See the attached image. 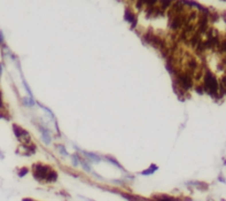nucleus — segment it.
Returning <instances> with one entry per match:
<instances>
[{
	"instance_id": "obj_19",
	"label": "nucleus",
	"mask_w": 226,
	"mask_h": 201,
	"mask_svg": "<svg viewBox=\"0 0 226 201\" xmlns=\"http://www.w3.org/2000/svg\"><path fill=\"white\" fill-rule=\"evenodd\" d=\"M217 48L219 49V51H221V52H224V51L226 50V41H225V40H223V41H222V43L219 44Z\"/></svg>"
},
{
	"instance_id": "obj_22",
	"label": "nucleus",
	"mask_w": 226,
	"mask_h": 201,
	"mask_svg": "<svg viewBox=\"0 0 226 201\" xmlns=\"http://www.w3.org/2000/svg\"><path fill=\"white\" fill-rule=\"evenodd\" d=\"M5 42V38H3V33H2V31H0V45H2Z\"/></svg>"
},
{
	"instance_id": "obj_1",
	"label": "nucleus",
	"mask_w": 226,
	"mask_h": 201,
	"mask_svg": "<svg viewBox=\"0 0 226 201\" xmlns=\"http://www.w3.org/2000/svg\"><path fill=\"white\" fill-rule=\"evenodd\" d=\"M205 91L210 95L212 96H215L216 93H217V90H219V82L216 78L213 75L212 73L210 71H207L206 75H205V81H204V86H203Z\"/></svg>"
},
{
	"instance_id": "obj_2",
	"label": "nucleus",
	"mask_w": 226,
	"mask_h": 201,
	"mask_svg": "<svg viewBox=\"0 0 226 201\" xmlns=\"http://www.w3.org/2000/svg\"><path fill=\"white\" fill-rule=\"evenodd\" d=\"M52 169H51V167H49V166H44L42 164H36V165L33 166V177L38 181L45 180L48 173Z\"/></svg>"
},
{
	"instance_id": "obj_26",
	"label": "nucleus",
	"mask_w": 226,
	"mask_h": 201,
	"mask_svg": "<svg viewBox=\"0 0 226 201\" xmlns=\"http://www.w3.org/2000/svg\"><path fill=\"white\" fill-rule=\"evenodd\" d=\"M3 106V103H2V94H1V91H0V108Z\"/></svg>"
},
{
	"instance_id": "obj_12",
	"label": "nucleus",
	"mask_w": 226,
	"mask_h": 201,
	"mask_svg": "<svg viewBox=\"0 0 226 201\" xmlns=\"http://www.w3.org/2000/svg\"><path fill=\"white\" fill-rule=\"evenodd\" d=\"M200 42V33H195L194 36H192V39H191V44L193 45V47H195L198 43Z\"/></svg>"
},
{
	"instance_id": "obj_8",
	"label": "nucleus",
	"mask_w": 226,
	"mask_h": 201,
	"mask_svg": "<svg viewBox=\"0 0 226 201\" xmlns=\"http://www.w3.org/2000/svg\"><path fill=\"white\" fill-rule=\"evenodd\" d=\"M57 173L54 170H51V171L48 173V176H46V178L45 180L48 181V182H54V181H57Z\"/></svg>"
},
{
	"instance_id": "obj_13",
	"label": "nucleus",
	"mask_w": 226,
	"mask_h": 201,
	"mask_svg": "<svg viewBox=\"0 0 226 201\" xmlns=\"http://www.w3.org/2000/svg\"><path fill=\"white\" fill-rule=\"evenodd\" d=\"M22 79V82H23V86L26 87V90H27V92H28L29 94V97H31V98H33V94H32V92H31V90H30V87H29V85L27 84V82H26V80H24V78L23 76H21Z\"/></svg>"
},
{
	"instance_id": "obj_29",
	"label": "nucleus",
	"mask_w": 226,
	"mask_h": 201,
	"mask_svg": "<svg viewBox=\"0 0 226 201\" xmlns=\"http://www.w3.org/2000/svg\"><path fill=\"white\" fill-rule=\"evenodd\" d=\"M0 158L3 159V155H2V151H0Z\"/></svg>"
},
{
	"instance_id": "obj_23",
	"label": "nucleus",
	"mask_w": 226,
	"mask_h": 201,
	"mask_svg": "<svg viewBox=\"0 0 226 201\" xmlns=\"http://www.w3.org/2000/svg\"><path fill=\"white\" fill-rule=\"evenodd\" d=\"M216 20H219V16H217V13H214L212 16V19H211V21L212 22H215Z\"/></svg>"
},
{
	"instance_id": "obj_15",
	"label": "nucleus",
	"mask_w": 226,
	"mask_h": 201,
	"mask_svg": "<svg viewBox=\"0 0 226 201\" xmlns=\"http://www.w3.org/2000/svg\"><path fill=\"white\" fill-rule=\"evenodd\" d=\"M57 149L61 152V155H62V156H67V155H69V154H67V150L65 149V147H64L63 145H57Z\"/></svg>"
},
{
	"instance_id": "obj_4",
	"label": "nucleus",
	"mask_w": 226,
	"mask_h": 201,
	"mask_svg": "<svg viewBox=\"0 0 226 201\" xmlns=\"http://www.w3.org/2000/svg\"><path fill=\"white\" fill-rule=\"evenodd\" d=\"M40 130L42 132V140L43 143L45 144V145H50L51 143V137H50V133L46 130V129H44L43 127H40Z\"/></svg>"
},
{
	"instance_id": "obj_27",
	"label": "nucleus",
	"mask_w": 226,
	"mask_h": 201,
	"mask_svg": "<svg viewBox=\"0 0 226 201\" xmlns=\"http://www.w3.org/2000/svg\"><path fill=\"white\" fill-rule=\"evenodd\" d=\"M2 70H3V65H2V63H0V78L2 75Z\"/></svg>"
},
{
	"instance_id": "obj_16",
	"label": "nucleus",
	"mask_w": 226,
	"mask_h": 201,
	"mask_svg": "<svg viewBox=\"0 0 226 201\" xmlns=\"http://www.w3.org/2000/svg\"><path fill=\"white\" fill-rule=\"evenodd\" d=\"M38 104H39V106H40L41 108H43V109H44V111H45L48 114H50V116H51V117H53V118H54V114H53V112H52L50 108H48L46 106H44V105H42L41 103H38Z\"/></svg>"
},
{
	"instance_id": "obj_20",
	"label": "nucleus",
	"mask_w": 226,
	"mask_h": 201,
	"mask_svg": "<svg viewBox=\"0 0 226 201\" xmlns=\"http://www.w3.org/2000/svg\"><path fill=\"white\" fill-rule=\"evenodd\" d=\"M143 3H146V6L147 7H153L155 3H157V1L155 0H151V1H143Z\"/></svg>"
},
{
	"instance_id": "obj_10",
	"label": "nucleus",
	"mask_w": 226,
	"mask_h": 201,
	"mask_svg": "<svg viewBox=\"0 0 226 201\" xmlns=\"http://www.w3.org/2000/svg\"><path fill=\"white\" fill-rule=\"evenodd\" d=\"M22 100H23V104H24V105H27V106H33V105L36 104L34 100H33V98H31V97H24Z\"/></svg>"
},
{
	"instance_id": "obj_17",
	"label": "nucleus",
	"mask_w": 226,
	"mask_h": 201,
	"mask_svg": "<svg viewBox=\"0 0 226 201\" xmlns=\"http://www.w3.org/2000/svg\"><path fill=\"white\" fill-rule=\"evenodd\" d=\"M72 164L74 166H77L78 164H79V158H78L77 154L72 155Z\"/></svg>"
},
{
	"instance_id": "obj_11",
	"label": "nucleus",
	"mask_w": 226,
	"mask_h": 201,
	"mask_svg": "<svg viewBox=\"0 0 226 201\" xmlns=\"http://www.w3.org/2000/svg\"><path fill=\"white\" fill-rule=\"evenodd\" d=\"M152 36H153V33H152V31L151 30H149L148 32L143 36V40L146 41L147 43H151V40H152Z\"/></svg>"
},
{
	"instance_id": "obj_5",
	"label": "nucleus",
	"mask_w": 226,
	"mask_h": 201,
	"mask_svg": "<svg viewBox=\"0 0 226 201\" xmlns=\"http://www.w3.org/2000/svg\"><path fill=\"white\" fill-rule=\"evenodd\" d=\"M157 170H158V166L155 165V164H151L148 169H146V170L141 171V175L142 176H149V175H152V173L155 172Z\"/></svg>"
},
{
	"instance_id": "obj_6",
	"label": "nucleus",
	"mask_w": 226,
	"mask_h": 201,
	"mask_svg": "<svg viewBox=\"0 0 226 201\" xmlns=\"http://www.w3.org/2000/svg\"><path fill=\"white\" fill-rule=\"evenodd\" d=\"M124 19L126 20L127 22H133L136 19V17L134 16V13H133V11L130 10V9H126L125 10V16H124Z\"/></svg>"
},
{
	"instance_id": "obj_3",
	"label": "nucleus",
	"mask_w": 226,
	"mask_h": 201,
	"mask_svg": "<svg viewBox=\"0 0 226 201\" xmlns=\"http://www.w3.org/2000/svg\"><path fill=\"white\" fill-rule=\"evenodd\" d=\"M12 129H13V133L15 137L21 142L23 143V145H27V144H30L31 143V138H30V135H29V133L27 130H24L23 128H21L19 125H17V124H13L12 125Z\"/></svg>"
},
{
	"instance_id": "obj_14",
	"label": "nucleus",
	"mask_w": 226,
	"mask_h": 201,
	"mask_svg": "<svg viewBox=\"0 0 226 201\" xmlns=\"http://www.w3.org/2000/svg\"><path fill=\"white\" fill-rule=\"evenodd\" d=\"M28 172H29V169L27 167H22V168L19 169V171H18V176H19L20 178H22V177H24Z\"/></svg>"
},
{
	"instance_id": "obj_7",
	"label": "nucleus",
	"mask_w": 226,
	"mask_h": 201,
	"mask_svg": "<svg viewBox=\"0 0 226 201\" xmlns=\"http://www.w3.org/2000/svg\"><path fill=\"white\" fill-rule=\"evenodd\" d=\"M84 152V156H86L87 158H89L91 160L93 161H95V163H97L98 164L99 161H100V158L96 155V154H93V152H88V151H83Z\"/></svg>"
},
{
	"instance_id": "obj_24",
	"label": "nucleus",
	"mask_w": 226,
	"mask_h": 201,
	"mask_svg": "<svg viewBox=\"0 0 226 201\" xmlns=\"http://www.w3.org/2000/svg\"><path fill=\"white\" fill-rule=\"evenodd\" d=\"M195 90H196V92H198V94H203V87H202V86H198Z\"/></svg>"
},
{
	"instance_id": "obj_28",
	"label": "nucleus",
	"mask_w": 226,
	"mask_h": 201,
	"mask_svg": "<svg viewBox=\"0 0 226 201\" xmlns=\"http://www.w3.org/2000/svg\"><path fill=\"white\" fill-rule=\"evenodd\" d=\"M22 201H33L32 199H28V198H26V199H23Z\"/></svg>"
},
{
	"instance_id": "obj_9",
	"label": "nucleus",
	"mask_w": 226,
	"mask_h": 201,
	"mask_svg": "<svg viewBox=\"0 0 226 201\" xmlns=\"http://www.w3.org/2000/svg\"><path fill=\"white\" fill-rule=\"evenodd\" d=\"M105 159H106V160H108L109 163H112L113 165H115L116 167H117V168H119V169H121V170H124V171H125V169L122 168V166L120 165L119 163H118V161H117V160H116V159H115L114 157H112V156H105Z\"/></svg>"
},
{
	"instance_id": "obj_21",
	"label": "nucleus",
	"mask_w": 226,
	"mask_h": 201,
	"mask_svg": "<svg viewBox=\"0 0 226 201\" xmlns=\"http://www.w3.org/2000/svg\"><path fill=\"white\" fill-rule=\"evenodd\" d=\"M172 3V1H161V5H162V8H167V7H169L170 5Z\"/></svg>"
},
{
	"instance_id": "obj_18",
	"label": "nucleus",
	"mask_w": 226,
	"mask_h": 201,
	"mask_svg": "<svg viewBox=\"0 0 226 201\" xmlns=\"http://www.w3.org/2000/svg\"><path fill=\"white\" fill-rule=\"evenodd\" d=\"M81 164H82V167H83V169H84V170H86V171H88V172L92 171V169H91V166L88 165L86 161H81Z\"/></svg>"
},
{
	"instance_id": "obj_25",
	"label": "nucleus",
	"mask_w": 226,
	"mask_h": 201,
	"mask_svg": "<svg viewBox=\"0 0 226 201\" xmlns=\"http://www.w3.org/2000/svg\"><path fill=\"white\" fill-rule=\"evenodd\" d=\"M142 3H143V1H138L137 5H136V7L138 8V9H140V8L142 7Z\"/></svg>"
}]
</instances>
